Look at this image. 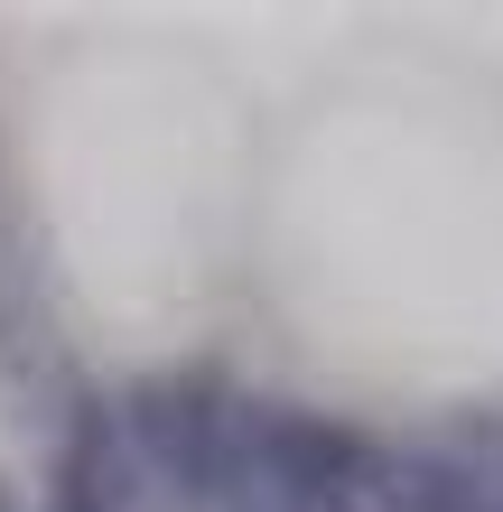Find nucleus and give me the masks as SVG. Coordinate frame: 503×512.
Wrapping results in <instances>:
<instances>
[{
  "instance_id": "f257e3e1",
  "label": "nucleus",
  "mask_w": 503,
  "mask_h": 512,
  "mask_svg": "<svg viewBox=\"0 0 503 512\" xmlns=\"http://www.w3.org/2000/svg\"><path fill=\"white\" fill-rule=\"evenodd\" d=\"M47 512H84V503H75V494H56V503H47Z\"/></svg>"
},
{
  "instance_id": "f03ea898",
  "label": "nucleus",
  "mask_w": 503,
  "mask_h": 512,
  "mask_svg": "<svg viewBox=\"0 0 503 512\" xmlns=\"http://www.w3.org/2000/svg\"><path fill=\"white\" fill-rule=\"evenodd\" d=\"M0 512H10V494H0Z\"/></svg>"
}]
</instances>
